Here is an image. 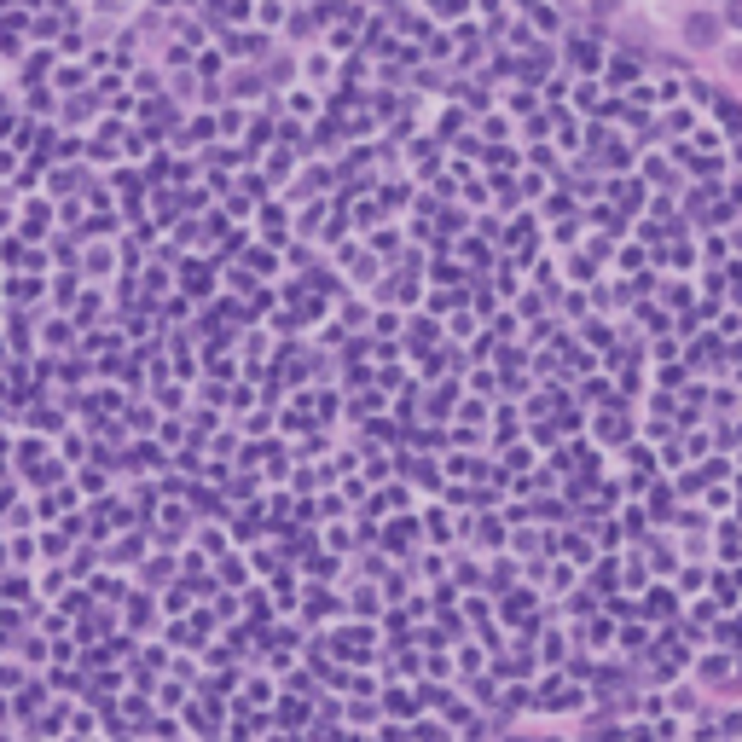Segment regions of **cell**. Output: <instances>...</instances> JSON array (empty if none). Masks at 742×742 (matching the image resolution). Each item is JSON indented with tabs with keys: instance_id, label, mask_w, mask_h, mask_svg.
<instances>
[{
	"instance_id": "obj_1",
	"label": "cell",
	"mask_w": 742,
	"mask_h": 742,
	"mask_svg": "<svg viewBox=\"0 0 742 742\" xmlns=\"http://www.w3.org/2000/svg\"><path fill=\"white\" fill-rule=\"evenodd\" d=\"M690 41H696V47H702V41H713V24H708V18H690Z\"/></svg>"
}]
</instances>
